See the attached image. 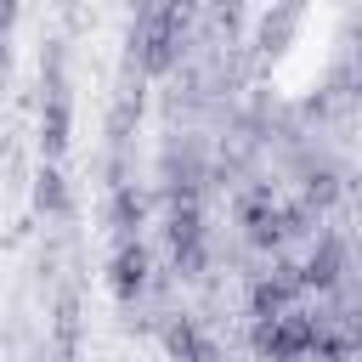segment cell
<instances>
[{
    "label": "cell",
    "mask_w": 362,
    "mask_h": 362,
    "mask_svg": "<svg viewBox=\"0 0 362 362\" xmlns=\"http://www.w3.org/2000/svg\"><path fill=\"white\" fill-rule=\"evenodd\" d=\"M192 6H147L136 28V62L147 74H170L181 62V34H187Z\"/></svg>",
    "instance_id": "1"
},
{
    "label": "cell",
    "mask_w": 362,
    "mask_h": 362,
    "mask_svg": "<svg viewBox=\"0 0 362 362\" xmlns=\"http://www.w3.org/2000/svg\"><path fill=\"white\" fill-rule=\"evenodd\" d=\"M255 351L266 362H300L311 351V317H272V322H255Z\"/></svg>",
    "instance_id": "2"
},
{
    "label": "cell",
    "mask_w": 362,
    "mask_h": 362,
    "mask_svg": "<svg viewBox=\"0 0 362 362\" xmlns=\"http://www.w3.org/2000/svg\"><path fill=\"white\" fill-rule=\"evenodd\" d=\"M164 238H170L175 272H181V277H198V272H204V221H198V204H175Z\"/></svg>",
    "instance_id": "3"
},
{
    "label": "cell",
    "mask_w": 362,
    "mask_h": 362,
    "mask_svg": "<svg viewBox=\"0 0 362 362\" xmlns=\"http://www.w3.org/2000/svg\"><path fill=\"white\" fill-rule=\"evenodd\" d=\"M294 294H300V266H288V260H277L255 288H249V311H255V322H272V317H288V305H294Z\"/></svg>",
    "instance_id": "4"
},
{
    "label": "cell",
    "mask_w": 362,
    "mask_h": 362,
    "mask_svg": "<svg viewBox=\"0 0 362 362\" xmlns=\"http://www.w3.org/2000/svg\"><path fill=\"white\" fill-rule=\"evenodd\" d=\"M147 272H153V255L130 238V243H119L113 249V266H107V283H113V294L119 300H136L141 288H147Z\"/></svg>",
    "instance_id": "5"
},
{
    "label": "cell",
    "mask_w": 362,
    "mask_h": 362,
    "mask_svg": "<svg viewBox=\"0 0 362 362\" xmlns=\"http://www.w3.org/2000/svg\"><path fill=\"white\" fill-rule=\"evenodd\" d=\"M345 283V249H339V238H322L317 249H311V260L300 266V288H339Z\"/></svg>",
    "instance_id": "6"
},
{
    "label": "cell",
    "mask_w": 362,
    "mask_h": 362,
    "mask_svg": "<svg viewBox=\"0 0 362 362\" xmlns=\"http://www.w3.org/2000/svg\"><path fill=\"white\" fill-rule=\"evenodd\" d=\"M164 351H170V362H221V345L204 339L187 317H175V322L164 328Z\"/></svg>",
    "instance_id": "7"
},
{
    "label": "cell",
    "mask_w": 362,
    "mask_h": 362,
    "mask_svg": "<svg viewBox=\"0 0 362 362\" xmlns=\"http://www.w3.org/2000/svg\"><path fill=\"white\" fill-rule=\"evenodd\" d=\"M40 147H45V158L68 147V102L62 96H51L45 113H40Z\"/></svg>",
    "instance_id": "8"
},
{
    "label": "cell",
    "mask_w": 362,
    "mask_h": 362,
    "mask_svg": "<svg viewBox=\"0 0 362 362\" xmlns=\"http://www.w3.org/2000/svg\"><path fill=\"white\" fill-rule=\"evenodd\" d=\"M34 209H45V215L68 209V187H62V175L51 164H40V175H34Z\"/></svg>",
    "instance_id": "9"
},
{
    "label": "cell",
    "mask_w": 362,
    "mask_h": 362,
    "mask_svg": "<svg viewBox=\"0 0 362 362\" xmlns=\"http://www.w3.org/2000/svg\"><path fill=\"white\" fill-rule=\"evenodd\" d=\"M141 221H147V198H141V192H130V187H119V192H113V226L124 232V243L136 238V226H141Z\"/></svg>",
    "instance_id": "10"
},
{
    "label": "cell",
    "mask_w": 362,
    "mask_h": 362,
    "mask_svg": "<svg viewBox=\"0 0 362 362\" xmlns=\"http://www.w3.org/2000/svg\"><path fill=\"white\" fill-rule=\"evenodd\" d=\"M339 198V181H334V170H311V181H305V198L300 204H311V209H328Z\"/></svg>",
    "instance_id": "11"
},
{
    "label": "cell",
    "mask_w": 362,
    "mask_h": 362,
    "mask_svg": "<svg viewBox=\"0 0 362 362\" xmlns=\"http://www.w3.org/2000/svg\"><path fill=\"white\" fill-rule=\"evenodd\" d=\"M311 221H317V209H311V204H277V232H283V238L311 232Z\"/></svg>",
    "instance_id": "12"
},
{
    "label": "cell",
    "mask_w": 362,
    "mask_h": 362,
    "mask_svg": "<svg viewBox=\"0 0 362 362\" xmlns=\"http://www.w3.org/2000/svg\"><path fill=\"white\" fill-rule=\"evenodd\" d=\"M11 17H17V6H0V28H6V23H11Z\"/></svg>",
    "instance_id": "13"
}]
</instances>
